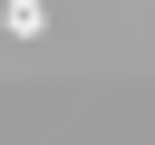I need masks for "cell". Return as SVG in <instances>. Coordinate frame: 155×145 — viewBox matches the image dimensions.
Masks as SVG:
<instances>
[{
	"label": "cell",
	"mask_w": 155,
	"mask_h": 145,
	"mask_svg": "<svg viewBox=\"0 0 155 145\" xmlns=\"http://www.w3.org/2000/svg\"><path fill=\"white\" fill-rule=\"evenodd\" d=\"M0 29H10V39H48V10H39V0H10Z\"/></svg>",
	"instance_id": "1"
}]
</instances>
